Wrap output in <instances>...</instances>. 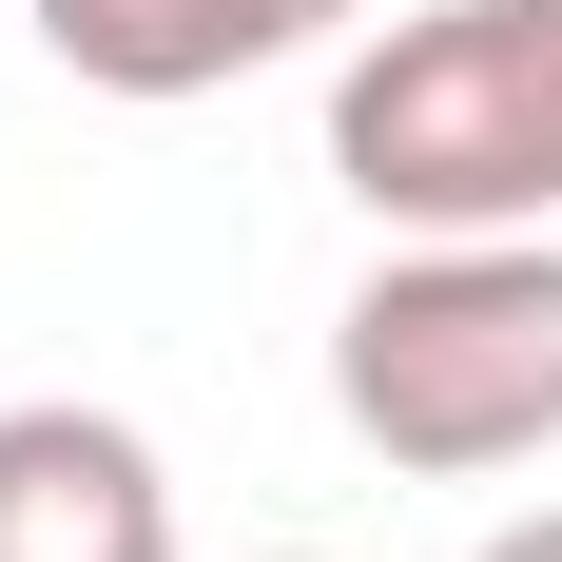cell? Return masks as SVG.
Returning a JSON list of instances; mask_svg holds the SVG:
<instances>
[{"mask_svg": "<svg viewBox=\"0 0 562 562\" xmlns=\"http://www.w3.org/2000/svg\"><path fill=\"white\" fill-rule=\"evenodd\" d=\"M330 407L407 485H485L562 447V233H407L330 311Z\"/></svg>", "mask_w": 562, "mask_h": 562, "instance_id": "1", "label": "cell"}, {"mask_svg": "<svg viewBox=\"0 0 562 562\" xmlns=\"http://www.w3.org/2000/svg\"><path fill=\"white\" fill-rule=\"evenodd\" d=\"M330 175L389 233H562V0H427L349 40Z\"/></svg>", "mask_w": 562, "mask_h": 562, "instance_id": "2", "label": "cell"}, {"mask_svg": "<svg viewBox=\"0 0 562 562\" xmlns=\"http://www.w3.org/2000/svg\"><path fill=\"white\" fill-rule=\"evenodd\" d=\"M0 562H175V465L116 407H0Z\"/></svg>", "mask_w": 562, "mask_h": 562, "instance_id": "3", "label": "cell"}, {"mask_svg": "<svg viewBox=\"0 0 562 562\" xmlns=\"http://www.w3.org/2000/svg\"><path fill=\"white\" fill-rule=\"evenodd\" d=\"M330 20H369V0H40L58 78H98V98H233L252 58H311Z\"/></svg>", "mask_w": 562, "mask_h": 562, "instance_id": "4", "label": "cell"}, {"mask_svg": "<svg viewBox=\"0 0 562 562\" xmlns=\"http://www.w3.org/2000/svg\"><path fill=\"white\" fill-rule=\"evenodd\" d=\"M485 562H562V505L543 524H485Z\"/></svg>", "mask_w": 562, "mask_h": 562, "instance_id": "5", "label": "cell"}, {"mask_svg": "<svg viewBox=\"0 0 562 562\" xmlns=\"http://www.w3.org/2000/svg\"><path fill=\"white\" fill-rule=\"evenodd\" d=\"M291 562H311V543H291Z\"/></svg>", "mask_w": 562, "mask_h": 562, "instance_id": "6", "label": "cell"}]
</instances>
